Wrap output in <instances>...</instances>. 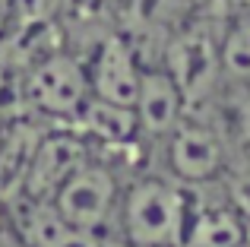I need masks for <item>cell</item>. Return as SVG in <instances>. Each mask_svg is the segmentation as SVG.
<instances>
[{
    "label": "cell",
    "instance_id": "7a4b0ae2",
    "mask_svg": "<svg viewBox=\"0 0 250 247\" xmlns=\"http://www.w3.org/2000/svg\"><path fill=\"white\" fill-rule=\"evenodd\" d=\"M238 146L212 111H187L165 140L152 146V165L184 187L219 184Z\"/></svg>",
    "mask_w": 250,
    "mask_h": 247
},
{
    "label": "cell",
    "instance_id": "52a82bcc",
    "mask_svg": "<svg viewBox=\"0 0 250 247\" xmlns=\"http://www.w3.org/2000/svg\"><path fill=\"white\" fill-rule=\"evenodd\" d=\"M83 61H85V73H89L92 95L133 108L146 63H143L136 44L117 25H111L104 35H98V41L92 44V54L83 57Z\"/></svg>",
    "mask_w": 250,
    "mask_h": 247
},
{
    "label": "cell",
    "instance_id": "9c48e42d",
    "mask_svg": "<svg viewBox=\"0 0 250 247\" xmlns=\"http://www.w3.org/2000/svg\"><path fill=\"white\" fill-rule=\"evenodd\" d=\"M190 190H193V203L181 247H241L247 241L250 222L222 197L219 184L190 187Z\"/></svg>",
    "mask_w": 250,
    "mask_h": 247
},
{
    "label": "cell",
    "instance_id": "3957f363",
    "mask_svg": "<svg viewBox=\"0 0 250 247\" xmlns=\"http://www.w3.org/2000/svg\"><path fill=\"white\" fill-rule=\"evenodd\" d=\"M222 22L225 19H209L196 13L171 32L165 48H162L159 63L184 92L187 111H209L222 92V61H219Z\"/></svg>",
    "mask_w": 250,
    "mask_h": 247
},
{
    "label": "cell",
    "instance_id": "ba28073f",
    "mask_svg": "<svg viewBox=\"0 0 250 247\" xmlns=\"http://www.w3.org/2000/svg\"><path fill=\"white\" fill-rule=\"evenodd\" d=\"M3 212L22 247H114L108 235L67 222L54 206L42 200L16 197L3 206Z\"/></svg>",
    "mask_w": 250,
    "mask_h": 247
},
{
    "label": "cell",
    "instance_id": "7c38bea8",
    "mask_svg": "<svg viewBox=\"0 0 250 247\" xmlns=\"http://www.w3.org/2000/svg\"><path fill=\"white\" fill-rule=\"evenodd\" d=\"M44 127L48 124H42L32 114L6 118L0 124V206H6L10 200H16L22 193L32 152H35Z\"/></svg>",
    "mask_w": 250,
    "mask_h": 247
},
{
    "label": "cell",
    "instance_id": "5bb4252c",
    "mask_svg": "<svg viewBox=\"0 0 250 247\" xmlns=\"http://www.w3.org/2000/svg\"><path fill=\"white\" fill-rule=\"evenodd\" d=\"M209 111L222 121V127L228 130L234 146L250 149V82L238 89H225Z\"/></svg>",
    "mask_w": 250,
    "mask_h": 247
},
{
    "label": "cell",
    "instance_id": "5b68a950",
    "mask_svg": "<svg viewBox=\"0 0 250 247\" xmlns=\"http://www.w3.org/2000/svg\"><path fill=\"white\" fill-rule=\"evenodd\" d=\"M124 181L127 178L121 174V168L111 159H104V152H95L80 171L54 193L51 206H54L67 222L111 238Z\"/></svg>",
    "mask_w": 250,
    "mask_h": 247
},
{
    "label": "cell",
    "instance_id": "30bf717a",
    "mask_svg": "<svg viewBox=\"0 0 250 247\" xmlns=\"http://www.w3.org/2000/svg\"><path fill=\"white\" fill-rule=\"evenodd\" d=\"M133 111H136V124H140L143 146L149 149L159 140H165L177 127V121L187 114V99H184V92L177 89V82L171 80V73L162 63H146L143 67Z\"/></svg>",
    "mask_w": 250,
    "mask_h": 247
},
{
    "label": "cell",
    "instance_id": "9a60e30c",
    "mask_svg": "<svg viewBox=\"0 0 250 247\" xmlns=\"http://www.w3.org/2000/svg\"><path fill=\"white\" fill-rule=\"evenodd\" d=\"M219 190L234 209L250 222V149H238L231 165L219 178Z\"/></svg>",
    "mask_w": 250,
    "mask_h": 247
},
{
    "label": "cell",
    "instance_id": "6da1fadb",
    "mask_svg": "<svg viewBox=\"0 0 250 247\" xmlns=\"http://www.w3.org/2000/svg\"><path fill=\"white\" fill-rule=\"evenodd\" d=\"M193 190L155 168L124 181L111 241L117 247H181Z\"/></svg>",
    "mask_w": 250,
    "mask_h": 247
},
{
    "label": "cell",
    "instance_id": "2e32d148",
    "mask_svg": "<svg viewBox=\"0 0 250 247\" xmlns=\"http://www.w3.org/2000/svg\"><path fill=\"white\" fill-rule=\"evenodd\" d=\"M247 3L250 0H196V13L209 19H228Z\"/></svg>",
    "mask_w": 250,
    "mask_h": 247
},
{
    "label": "cell",
    "instance_id": "4fadbf2b",
    "mask_svg": "<svg viewBox=\"0 0 250 247\" xmlns=\"http://www.w3.org/2000/svg\"><path fill=\"white\" fill-rule=\"evenodd\" d=\"M219 61H222V92L250 82V3L222 22Z\"/></svg>",
    "mask_w": 250,
    "mask_h": 247
},
{
    "label": "cell",
    "instance_id": "277c9868",
    "mask_svg": "<svg viewBox=\"0 0 250 247\" xmlns=\"http://www.w3.org/2000/svg\"><path fill=\"white\" fill-rule=\"evenodd\" d=\"M92 95L85 61L70 48H54L19 73L22 111L48 124H73Z\"/></svg>",
    "mask_w": 250,
    "mask_h": 247
},
{
    "label": "cell",
    "instance_id": "e0dca14e",
    "mask_svg": "<svg viewBox=\"0 0 250 247\" xmlns=\"http://www.w3.org/2000/svg\"><path fill=\"white\" fill-rule=\"evenodd\" d=\"M98 3H108V6H114V10H117V6H121L124 0H98Z\"/></svg>",
    "mask_w": 250,
    "mask_h": 247
},
{
    "label": "cell",
    "instance_id": "8992f818",
    "mask_svg": "<svg viewBox=\"0 0 250 247\" xmlns=\"http://www.w3.org/2000/svg\"><path fill=\"white\" fill-rule=\"evenodd\" d=\"M98 149L70 124H48L38 136V146L32 152V165L25 174V184L19 197L51 203L54 193L73 178Z\"/></svg>",
    "mask_w": 250,
    "mask_h": 247
},
{
    "label": "cell",
    "instance_id": "8fae6325",
    "mask_svg": "<svg viewBox=\"0 0 250 247\" xmlns=\"http://www.w3.org/2000/svg\"><path fill=\"white\" fill-rule=\"evenodd\" d=\"M70 127H76L98 152H124V149L143 146L136 111L130 105H117V102L89 95L80 114L73 118Z\"/></svg>",
    "mask_w": 250,
    "mask_h": 247
},
{
    "label": "cell",
    "instance_id": "ac0fdd59",
    "mask_svg": "<svg viewBox=\"0 0 250 247\" xmlns=\"http://www.w3.org/2000/svg\"><path fill=\"white\" fill-rule=\"evenodd\" d=\"M10 3H19V0H0V10H3V6H10Z\"/></svg>",
    "mask_w": 250,
    "mask_h": 247
}]
</instances>
